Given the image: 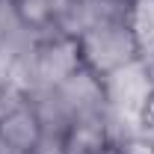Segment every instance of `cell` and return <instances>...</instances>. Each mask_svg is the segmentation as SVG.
I'll use <instances>...</instances> for the list:
<instances>
[{"mask_svg": "<svg viewBox=\"0 0 154 154\" xmlns=\"http://www.w3.org/2000/svg\"><path fill=\"white\" fill-rule=\"evenodd\" d=\"M128 24L139 42V51L151 48L154 45V0H131Z\"/></svg>", "mask_w": 154, "mask_h": 154, "instance_id": "obj_8", "label": "cell"}, {"mask_svg": "<svg viewBox=\"0 0 154 154\" xmlns=\"http://www.w3.org/2000/svg\"><path fill=\"white\" fill-rule=\"evenodd\" d=\"M136 134L154 139V92H151V98H148V104H145L142 116H139V122H136Z\"/></svg>", "mask_w": 154, "mask_h": 154, "instance_id": "obj_10", "label": "cell"}, {"mask_svg": "<svg viewBox=\"0 0 154 154\" xmlns=\"http://www.w3.org/2000/svg\"><path fill=\"white\" fill-rule=\"evenodd\" d=\"M119 154H154V139L142 134H131L119 139Z\"/></svg>", "mask_w": 154, "mask_h": 154, "instance_id": "obj_9", "label": "cell"}, {"mask_svg": "<svg viewBox=\"0 0 154 154\" xmlns=\"http://www.w3.org/2000/svg\"><path fill=\"white\" fill-rule=\"evenodd\" d=\"M116 142V131L107 110L92 116H80L68 125V131L62 134V154H98Z\"/></svg>", "mask_w": 154, "mask_h": 154, "instance_id": "obj_5", "label": "cell"}, {"mask_svg": "<svg viewBox=\"0 0 154 154\" xmlns=\"http://www.w3.org/2000/svg\"><path fill=\"white\" fill-rule=\"evenodd\" d=\"M0 154H27V151H21L18 145H12V142H6V139L0 136Z\"/></svg>", "mask_w": 154, "mask_h": 154, "instance_id": "obj_13", "label": "cell"}, {"mask_svg": "<svg viewBox=\"0 0 154 154\" xmlns=\"http://www.w3.org/2000/svg\"><path fill=\"white\" fill-rule=\"evenodd\" d=\"M18 21L33 33V36H42L54 27V6L51 0H9Z\"/></svg>", "mask_w": 154, "mask_h": 154, "instance_id": "obj_7", "label": "cell"}, {"mask_svg": "<svg viewBox=\"0 0 154 154\" xmlns=\"http://www.w3.org/2000/svg\"><path fill=\"white\" fill-rule=\"evenodd\" d=\"M139 65H142V71L148 77V83H151V92H154V45L151 48H142L139 51V59H136Z\"/></svg>", "mask_w": 154, "mask_h": 154, "instance_id": "obj_11", "label": "cell"}, {"mask_svg": "<svg viewBox=\"0 0 154 154\" xmlns=\"http://www.w3.org/2000/svg\"><path fill=\"white\" fill-rule=\"evenodd\" d=\"M68 3H74V0H51V6H54V18H57V15L68 6Z\"/></svg>", "mask_w": 154, "mask_h": 154, "instance_id": "obj_14", "label": "cell"}, {"mask_svg": "<svg viewBox=\"0 0 154 154\" xmlns=\"http://www.w3.org/2000/svg\"><path fill=\"white\" fill-rule=\"evenodd\" d=\"M77 45H80L83 68H89L98 77H107L139 59V42H136L128 18L98 21L86 33H80Z\"/></svg>", "mask_w": 154, "mask_h": 154, "instance_id": "obj_2", "label": "cell"}, {"mask_svg": "<svg viewBox=\"0 0 154 154\" xmlns=\"http://www.w3.org/2000/svg\"><path fill=\"white\" fill-rule=\"evenodd\" d=\"M57 98L62 101V107L68 110L71 122L80 116H92V113H104V86L101 77L92 74L89 68H80L68 80H62L59 86H54Z\"/></svg>", "mask_w": 154, "mask_h": 154, "instance_id": "obj_4", "label": "cell"}, {"mask_svg": "<svg viewBox=\"0 0 154 154\" xmlns=\"http://www.w3.org/2000/svg\"><path fill=\"white\" fill-rule=\"evenodd\" d=\"M0 136H3L6 142L18 145L21 151H27V154H33V148L42 142L45 131H42V122H38L36 107L30 104L27 95L18 98V101L3 113V119H0Z\"/></svg>", "mask_w": 154, "mask_h": 154, "instance_id": "obj_6", "label": "cell"}, {"mask_svg": "<svg viewBox=\"0 0 154 154\" xmlns=\"http://www.w3.org/2000/svg\"><path fill=\"white\" fill-rule=\"evenodd\" d=\"M98 154H119V142H110L107 148H101Z\"/></svg>", "mask_w": 154, "mask_h": 154, "instance_id": "obj_15", "label": "cell"}, {"mask_svg": "<svg viewBox=\"0 0 154 154\" xmlns=\"http://www.w3.org/2000/svg\"><path fill=\"white\" fill-rule=\"evenodd\" d=\"M101 86H104V107L113 119L119 139L136 134V122L151 98V83L142 71V65L131 62L113 74L101 77Z\"/></svg>", "mask_w": 154, "mask_h": 154, "instance_id": "obj_3", "label": "cell"}, {"mask_svg": "<svg viewBox=\"0 0 154 154\" xmlns=\"http://www.w3.org/2000/svg\"><path fill=\"white\" fill-rule=\"evenodd\" d=\"M33 154H62V139L59 136H42V142H38Z\"/></svg>", "mask_w": 154, "mask_h": 154, "instance_id": "obj_12", "label": "cell"}, {"mask_svg": "<svg viewBox=\"0 0 154 154\" xmlns=\"http://www.w3.org/2000/svg\"><path fill=\"white\" fill-rule=\"evenodd\" d=\"M80 68H83V59H80L77 38L48 30V33L36 36L30 54L15 68H9V74L18 86H24L30 92L36 86H59L62 80H68Z\"/></svg>", "mask_w": 154, "mask_h": 154, "instance_id": "obj_1", "label": "cell"}]
</instances>
